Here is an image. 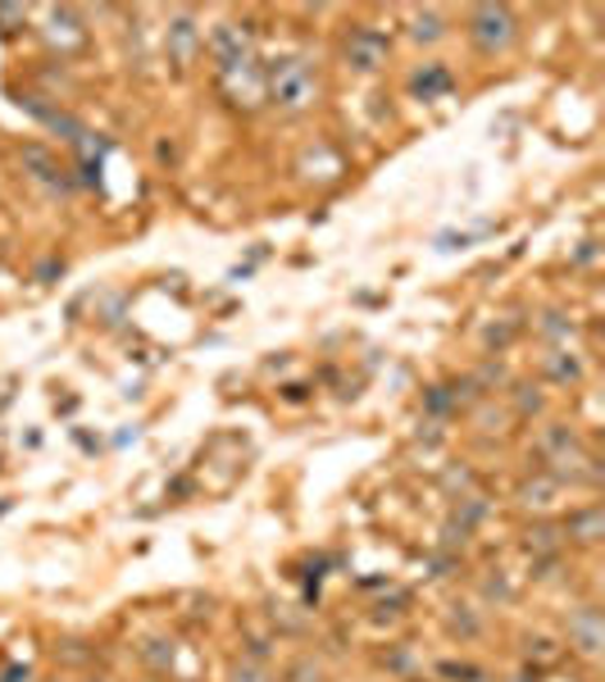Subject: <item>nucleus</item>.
Listing matches in <instances>:
<instances>
[{
	"mask_svg": "<svg viewBox=\"0 0 605 682\" xmlns=\"http://www.w3.org/2000/svg\"><path fill=\"white\" fill-rule=\"evenodd\" d=\"M268 96H274V106L287 110V114H300L315 106L319 96V74L306 55H283L278 64H268Z\"/></svg>",
	"mask_w": 605,
	"mask_h": 682,
	"instance_id": "obj_1",
	"label": "nucleus"
},
{
	"mask_svg": "<svg viewBox=\"0 0 605 682\" xmlns=\"http://www.w3.org/2000/svg\"><path fill=\"white\" fill-rule=\"evenodd\" d=\"M210 59L219 64L223 82H228V78H238V74H246V68L255 64L251 32H246V28H238V23H219V28L210 32Z\"/></svg>",
	"mask_w": 605,
	"mask_h": 682,
	"instance_id": "obj_2",
	"label": "nucleus"
},
{
	"mask_svg": "<svg viewBox=\"0 0 605 682\" xmlns=\"http://www.w3.org/2000/svg\"><path fill=\"white\" fill-rule=\"evenodd\" d=\"M469 42H474L483 55H496L515 42V14L506 6H479L469 14Z\"/></svg>",
	"mask_w": 605,
	"mask_h": 682,
	"instance_id": "obj_3",
	"label": "nucleus"
},
{
	"mask_svg": "<svg viewBox=\"0 0 605 682\" xmlns=\"http://www.w3.org/2000/svg\"><path fill=\"white\" fill-rule=\"evenodd\" d=\"M387 51L392 42L383 37L378 28H351V37H346V64L360 68V74H374V68L387 64Z\"/></svg>",
	"mask_w": 605,
	"mask_h": 682,
	"instance_id": "obj_4",
	"label": "nucleus"
},
{
	"mask_svg": "<svg viewBox=\"0 0 605 682\" xmlns=\"http://www.w3.org/2000/svg\"><path fill=\"white\" fill-rule=\"evenodd\" d=\"M569 637H574V646H579L583 656H596L601 651V609L583 605L574 619H569Z\"/></svg>",
	"mask_w": 605,
	"mask_h": 682,
	"instance_id": "obj_5",
	"label": "nucleus"
},
{
	"mask_svg": "<svg viewBox=\"0 0 605 682\" xmlns=\"http://www.w3.org/2000/svg\"><path fill=\"white\" fill-rule=\"evenodd\" d=\"M196 46H200L196 19H191V14H178V19L169 23V55H174V64H178V68H183V64H191Z\"/></svg>",
	"mask_w": 605,
	"mask_h": 682,
	"instance_id": "obj_6",
	"label": "nucleus"
},
{
	"mask_svg": "<svg viewBox=\"0 0 605 682\" xmlns=\"http://www.w3.org/2000/svg\"><path fill=\"white\" fill-rule=\"evenodd\" d=\"M23 164L32 168V178H42L46 187H69V178H64V168L55 164L51 151H42V146H23Z\"/></svg>",
	"mask_w": 605,
	"mask_h": 682,
	"instance_id": "obj_7",
	"label": "nucleus"
},
{
	"mask_svg": "<svg viewBox=\"0 0 605 682\" xmlns=\"http://www.w3.org/2000/svg\"><path fill=\"white\" fill-rule=\"evenodd\" d=\"M447 37V19L437 10H424L415 14V42H442Z\"/></svg>",
	"mask_w": 605,
	"mask_h": 682,
	"instance_id": "obj_8",
	"label": "nucleus"
},
{
	"mask_svg": "<svg viewBox=\"0 0 605 682\" xmlns=\"http://www.w3.org/2000/svg\"><path fill=\"white\" fill-rule=\"evenodd\" d=\"M447 87H451L447 68H428V78H415V91H424V96H432V91H447Z\"/></svg>",
	"mask_w": 605,
	"mask_h": 682,
	"instance_id": "obj_9",
	"label": "nucleus"
},
{
	"mask_svg": "<svg viewBox=\"0 0 605 682\" xmlns=\"http://www.w3.org/2000/svg\"><path fill=\"white\" fill-rule=\"evenodd\" d=\"M574 532H579V541H596V532H601V515H596V509H587V515L574 519Z\"/></svg>",
	"mask_w": 605,
	"mask_h": 682,
	"instance_id": "obj_10",
	"label": "nucleus"
},
{
	"mask_svg": "<svg viewBox=\"0 0 605 682\" xmlns=\"http://www.w3.org/2000/svg\"><path fill=\"white\" fill-rule=\"evenodd\" d=\"M232 682H264V669H255V664H238V669H232Z\"/></svg>",
	"mask_w": 605,
	"mask_h": 682,
	"instance_id": "obj_11",
	"label": "nucleus"
},
{
	"mask_svg": "<svg viewBox=\"0 0 605 682\" xmlns=\"http://www.w3.org/2000/svg\"><path fill=\"white\" fill-rule=\"evenodd\" d=\"M292 682H319V669H315L310 660H306V664H296V669H292Z\"/></svg>",
	"mask_w": 605,
	"mask_h": 682,
	"instance_id": "obj_12",
	"label": "nucleus"
},
{
	"mask_svg": "<svg viewBox=\"0 0 605 682\" xmlns=\"http://www.w3.org/2000/svg\"><path fill=\"white\" fill-rule=\"evenodd\" d=\"M551 373H556V378H579V364L574 360H569V364L564 360H551Z\"/></svg>",
	"mask_w": 605,
	"mask_h": 682,
	"instance_id": "obj_13",
	"label": "nucleus"
}]
</instances>
